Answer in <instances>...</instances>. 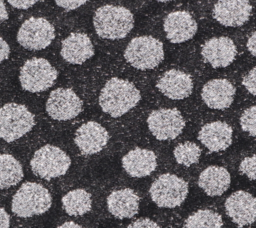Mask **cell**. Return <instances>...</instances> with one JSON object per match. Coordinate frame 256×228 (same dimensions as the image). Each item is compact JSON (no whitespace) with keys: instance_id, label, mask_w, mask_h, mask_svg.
<instances>
[{"instance_id":"cell-29","label":"cell","mask_w":256,"mask_h":228,"mask_svg":"<svg viewBox=\"0 0 256 228\" xmlns=\"http://www.w3.org/2000/svg\"><path fill=\"white\" fill-rule=\"evenodd\" d=\"M239 171L250 180H256V155L244 158L239 166Z\"/></svg>"},{"instance_id":"cell-12","label":"cell","mask_w":256,"mask_h":228,"mask_svg":"<svg viewBox=\"0 0 256 228\" xmlns=\"http://www.w3.org/2000/svg\"><path fill=\"white\" fill-rule=\"evenodd\" d=\"M252 5L248 0H218L213 9L214 19L226 27H240L251 16Z\"/></svg>"},{"instance_id":"cell-13","label":"cell","mask_w":256,"mask_h":228,"mask_svg":"<svg viewBox=\"0 0 256 228\" xmlns=\"http://www.w3.org/2000/svg\"><path fill=\"white\" fill-rule=\"evenodd\" d=\"M227 215L239 227H245L256 221V198L245 191H237L231 194L226 202Z\"/></svg>"},{"instance_id":"cell-17","label":"cell","mask_w":256,"mask_h":228,"mask_svg":"<svg viewBox=\"0 0 256 228\" xmlns=\"http://www.w3.org/2000/svg\"><path fill=\"white\" fill-rule=\"evenodd\" d=\"M235 94L236 89L230 81L226 79H213L203 86L201 97L209 108L225 110L232 105Z\"/></svg>"},{"instance_id":"cell-22","label":"cell","mask_w":256,"mask_h":228,"mask_svg":"<svg viewBox=\"0 0 256 228\" xmlns=\"http://www.w3.org/2000/svg\"><path fill=\"white\" fill-rule=\"evenodd\" d=\"M139 196L130 188L113 191L107 198L109 212L120 220L134 217L139 211Z\"/></svg>"},{"instance_id":"cell-25","label":"cell","mask_w":256,"mask_h":228,"mask_svg":"<svg viewBox=\"0 0 256 228\" xmlns=\"http://www.w3.org/2000/svg\"><path fill=\"white\" fill-rule=\"evenodd\" d=\"M65 212L70 216H82L91 211L92 199L90 193L84 189H75L62 198Z\"/></svg>"},{"instance_id":"cell-39","label":"cell","mask_w":256,"mask_h":228,"mask_svg":"<svg viewBox=\"0 0 256 228\" xmlns=\"http://www.w3.org/2000/svg\"><path fill=\"white\" fill-rule=\"evenodd\" d=\"M158 2H169V1H172V0H156Z\"/></svg>"},{"instance_id":"cell-28","label":"cell","mask_w":256,"mask_h":228,"mask_svg":"<svg viewBox=\"0 0 256 228\" xmlns=\"http://www.w3.org/2000/svg\"><path fill=\"white\" fill-rule=\"evenodd\" d=\"M240 125L244 132L256 136V106L246 109L240 118Z\"/></svg>"},{"instance_id":"cell-30","label":"cell","mask_w":256,"mask_h":228,"mask_svg":"<svg viewBox=\"0 0 256 228\" xmlns=\"http://www.w3.org/2000/svg\"><path fill=\"white\" fill-rule=\"evenodd\" d=\"M242 84L250 94L256 96V68L252 69L243 78Z\"/></svg>"},{"instance_id":"cell-7","label":"cell","mask_w":256,"mask_h":228,"mask_svg":"<svg viewBox=\"0 0 256 228\" xmlns=\"http://www.w3.org/2000/svg\"><path fill=\"white\" fill-rule=\"evenodd\" d=\"M152 201L161 208L180 206L189 193L188 183L177 175L166 173L158 177L149 190Z\"/></svg>"},{"instance_id":"cell-2","label":"cell","mask_w":256,"mask_h":228,"mask_svg":"<svg viewBox=\"0 0 256 228\" xmlns=\"http://www.w3.org/2000/svg\"><path fill=\"white\" fill-rule=\"evenodd\" d=\"M93 24L99 37L120 40L127 37L134 28V16L125 7L105 5L96 10Z\"/></svg>"},{"instance_id":"cell-14","label":"cell","mask_w":256,"mask_h":228,"mask_svg":"<svg viewBox=\"0 0 256 228\" xmlns=\"http://www.w3.org/2000/svg\"><path fill=\"white\" fill-rule=\"evenodd\" d=\"M74 141L84 155H93L102 151L107 145L109 133L101 124L89 121L77 129Z\"/></svg>"},{"instance_id":"cell-9","label":"cell","mask_w":256,"mask_h":228,"mask_svg":"<svg viewBox=\"0 0 256 228\" xmlns=\"http://www.w3.org/2000/svg\"><path fill=\"white\" fill-rule=\"evenodd\" d=\"M55 38L53 25L44 18L32 17L26 20L17 34L18 43L28 50H43Z\"/></svg>"},{"instance_id":"cell-38","label":"cell","mask_w":256,"mask_h":228,"mask_svg":"<svg viewBox=\"0 0 256 228\" xmlns=\"http://www.w3.org/2000/svg\"><path fill=\"white\" fill-rule=\"evenodd\" d=\"M58 228H83V227L80 226V225H78V224L75 223V222L69 221V222H65L64 224L60 225Z\"/></svg>"},{"instance_id":"cell-4","label":"cell","mask_w":256,"mask_h":228,"mask_svg":"<svg viewBox=\"0 0 256 228\" xmlns=\"http://www.w3.org/2000/svg\"><path fill=\"white\" fill-rule=\"evenodd\" d=\"M164 47L160 40L152 36H140L132 39L125 49L126 61L138 70H151L164 60Z\"/></svg>"},{"instance_id":"cell-37","label":"cell","mask_w":256,"mask_h":228,"mask_svg":"<svg viewBox=\"0 0 256 228\" xmlns=\"http://www.w3.org/2000/svg\"><path fill=\"white\" fill-rule=\"evenodd\" d=\"M8 19V12L2 0H0V24Z\"/></svg>"},{"instance_id":"cell-20","label":"cell","mask_w":256,"mask_h":228,"mask_svg":"<svg viewBox=\"0 0 256 228\" xmlns=\"http://www.w3.org/2000/svg\"><path fill=\"white\" fill-rule=\"evenodd\" d=\"M94 53L92 41L84 33H72L62 42L61 56L70 64L81 65L92 58Z\"/></svg>"},{"instance_id":"cell-18","label":"cell","mask_w":256,"mask_h":228,"mask_svg":"<svg viewBox=\"0 0 256 228\" xmlns=\"http://www.w3.org/2000/svg\"><path fill=\"white\" fill-rule=\"evenodd\" d=\"M156 87L169 99L183 100L192 94L193 80L189 74L172 69L158 80Z\"/></svg>"},{"instance_id":"cell-1","label":"cell","mask_w":256,"mask_h":228,"mask_svg":"<svg viewBox=\"0 0 256 228\" xmlns=\"http://www.w3.org/2000/svg\"><path fill=\"white\" fill-rule=\"evenodd\" d=\"M141 93L130 81L112 78L106 82L99 96V105L104 113L118 118L138 105Z\"/></svg>"},{"instance_id":"cell-21","label":"cell","mask_w":256,"mask_h":228,"mask_svg":"<svg viewBox=\"0 0 256 228\" xmlns=\"http://www.w3.org/2000/svg\"><path fill=\"white\" fill-rule=\"evenodd\" d=\"M122 166L129 176L144 178L156 170L157 157L151 150L135 148L122 158Z\"/></svg>"},{"instance_id":"cell-10","label":"cell","mask_w":256,"mask_h":228,"mask_svg":"<svg viewBox=\"0 0 256 228\" xmlns=\"http://www.w3.org/2000/svg\"><path fill=\"white\" fill-rule=\"evenodd\" d=\"M148 128L159 141L177 138L185 128V120L178 109H158L148 116Z\"/></svg>"},{"instance_id":"cell-15","label":"cell","mask_w":256,"mask_h":228,"mask_svg":"<svg viewBox=\"0 0 256 228\" xmlns=\"http://www.w3.org/2000/svg\"><path fill=\"white\" fill-rule=\"evenodd\" d=\"M201 54L213 68H225L235 60L237 47L228 37H215L204 43Z\"/></svg>"},{"instance_id":"cell-26","label":"cell","mask_w":256,"mask_h":228,"mask_svg":"<svg viewBox=\"0 0 256 228\" xmlns=\"http://www.w3.org/2000/svg\"><path fill=\"white\" fill-rule=\"evenodd\" d=\"M223 220L220 214L212 210H199L185 221L184 228H222Z\"/></svg>"},{"instance_id":"cell-32","label":"cell","mask_w":256,"mask_h":228,"mask_svg":"<svg viewBox=\"0 0 256 228\" xmlns=\"http://www.w3.org/2000/svg\"><path fill=\"white\" fill-rule=\"evenodd\" d=\"M127 228H160V226L151 219H139L130 224Z\"/></svg>"},{"instance_id":"cell-6","label":"cell","mask_w":256,"mask_h":228,"mask_svg":"<svg viewBox=\"0 0 256 228\" xmlns=\"http://www.w3.org/2000/svg\"><path fill=\"white\" fill-rule=\"evenodd\" d=\"M30 165L36 176L52 180L66 174L71 166V159L62 149L46 145L34 153Z\"/></svg>"},{"instance_id":"cell-19","label":"cell","mask_w":256,"mask_h":228,"mask_svg":"<svg viewBox=\"0 0 256 228\" xmlns=\"http://www.w3.org/2000/svg\"><path fill=\"white\" fill-rule=\"evenodd\" d=\"M232 127L222 121L204 125L198 134V140L211 152H220L228 149L232 144Z\"/></svg>"},{"instance_id":"cell-3","label":"cell","mask_w":256,"mask_h":228,"mask_svg":"<svg viewBox=\"0 0 256 228\" xmlns=\"http://www.w3.org/2000/svg\"><path fill=\"white\" fill-rule=\"evenodd\" d=\"M52 205L49 191L34 182L24 183L12 199V212L20 218H30L46 213Z\"/></svg>"},{"instance_id":"cell-34","label":"cell","mask_w":256,"mask_h":228,"mask_svg":"<svg viewBox=\"0 0 256 228\" xmlns=\"http://www.w3.org/2000/svg\"><path fill=\"white\" fill-rule=\"evenodd\" d=\"M10 55V47L8 43L0 37V63L7 60Z\"/></svg>"},{"instance_id":"cell-23","label":"cell","mask_w":256,"mask_h":228,"mask_svg":"<svg viewBox=\"0 0 256 228\" xmlns=\"http://www.w3.org/2000/svg\"><path fill=\"white\" fill-rule=\"evenodd\" d=\"M231 175L228 170L220 166H209L199 176V187L211 197L223 195L230 187Z\"/></svg>"},{"instance_id":"cell-5","label":"cell","mask_w":256,"mask_h":228,"mask_svg":"<svg viewBox=\"0 0 256 228\" xmlns=\"http://www.w3.org/2000/svg\"><path fill=\"white\" fill-rule=\"evenodd\" d=\"M35 126V117L24 105L8 103L0 108V139L14 142Z\"/></svg>"},{"instance_id":"cell-11","label":"cell","mask_w":256,"mask_h":228,"mask_svg":"<svg viewBox=\"0 0 256 228\" xmlns=\"http://www.w3.org/2000/svg\"><path fill=\"white\" fill-rule=\"evenodd\" d=\"M83 109V102L69 88H58L50 93L46 103L48 115L57 121H68L76 118Z\"/></svg>"},{"instance_id":"cell-8","label":"cell","mask_w":256,"mask_h":228,"mask_svg":"<svg viewBox=\"0 0 256 228\" xmlns=\"http://www.w3.org/2000/svg\"><path fill=\"white\" fill-rule=\"evenodd\" d=\"M57 77L56 69L46 59L32 58L22 66L19 80L25 91L39 93L52 87Z\"/></svg>"},{"instance_id":"cell-16","label":"cell","mask_w":256,"mask_h":228,"mask_svg":"<svg viewBox=\"0 0 256 228\" xmlns=\"http://www.w3.org/2000/svg\"><path fill=\"white\" fill-rule=\"evenodd\" d=\"M198 30V25L192 15L186 11L170 13L164 21V31L167 39L174 43H184L192 39Z\"/></svg>"},{"instance_id":"cell-36","label":"cell","mask_w":256,"mask_h":228,"mask_svg":"<svg viewBox=\"0 0 256 228\" xmlns=\"http://www.w3.org/2000/svg\"><path fill=\"white\" fill-rule=\"evenodd\" d=\"M247 48H248V51L251 53V55L256 57V32H254L248 39Z\"/></svg>"},{"instance_id":"cell-24","label":"cell","mask_w":256,"mask_h":228,"mask_svg":"<svg viewBox=\"0 0 256 228\" xmlns=\"http://www.w3.org/2000/svg\"><path fill=\"white\" fill-rule=\"evenodd\" d=\"M20 162L9 154H0V190L15 186L23 179Z\"/></svg>"},{"instance_id":"cell-27","label":"cell","mask_w":256,"mask_h":228,"mask_svg":"<svg viewBox=\"0 0 256 228\" xmlns=\"http://www.w3.org/2000/svg\"><path fill=\"white\" fill-rule=\"evenodd\" d=\"M173 154L178 164L189 167L199 162L201 149L196 143L184 142L176 146Z\"/></svg>"},{"instance_id":"cell-31","label":"cell","mask_w":256,"mask_h":228,"mask_svg":"<svg viewBox=\"0 0 256 228\" xmlns=\"http://www.w3.org/2000/svg\"><path fill=\"white\" fill-rule=\"evenodd\" d=\"M89 0H55L56 4L68 11L71 10H75L79 7H81L82 5H84L85 3H87Z\"/></svg>"},{"instance_id":"cell-35","label":"cell","mask_w":256,"mask_h":228,"mask_svg":"<svg viewBox=\"0 0 256 228\" xmlns=\"http://www.w3.org/2000/svg\"><path fill=\"white\" fill-rule=\"evenodd\" d=\"M10 227V216L5 209L0 208V228Z\"/></svg>"},{"instance_id":"cell-33","label":"cell","mask_w":256,"mask_h":228,"mask_svg":"<svg viewBox=\"0 0 256 228\" xmlns=\"http://www.w3.org/2000/svg\"><path fill=\"white\" fill-rule=\"evenodd\" d=\"M40 0H8V3L17 9H29Z\"/></svg>"}]
</instances>
